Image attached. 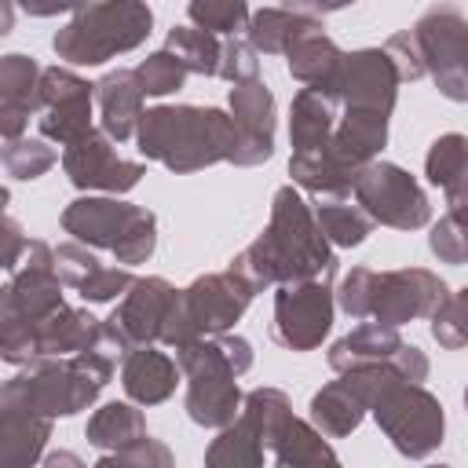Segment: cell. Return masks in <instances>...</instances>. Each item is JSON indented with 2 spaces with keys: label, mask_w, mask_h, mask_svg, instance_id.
Wrapping results in <instances>:
<instances>
[{
  "label": "cell",
  "mask_w": 468,
  "mask_h": 468,
  "mask_svg": "<svg viewBox=\"0 0 468 468\" xmlns=\"http://www.w3.org/2000/svg\"><path fill=\"white\" fill-rule=\"evenodd\" d=\"M55 267H58L62 285H69V289H77V292L102 271V263L95 260V252H88V245H80V241L58 245V249H55Z\"/></svg>",
  "instance_id": "obj_42"
},
{
  "label": "cell",
  "mask_w": 468,
  "mask_h": 468,
  "mask_svg": "<svg viewBox=\"0 0 468 468\" xmlns=\"http://www.w3.org/2000/svg\"><path fill=\"white\" fill-rule=\"evenodd\" d=\"M84 435L95 450L117 453L146 435V417H143V410H135V402H106L88 417Z\"/></svg>",
  "instance_id": "obj_32"
},
{
  "label": "cell",
  "mask_w": 468,
  "mask_h": 468,
  "mask_svg": "<svg viewBox=\"0 0 468 468\" xmlns=\"http://www.w3.org/2000/svg\"><path fill=\"white\" fill-rule=\"evenodd\" d=\"M186 18H190L197 29L212 33V37H219V33H230V37H234L238 29L249 26L252 11H249L241 0H194V4L186 7Z\"/></svg>",
  "instance_id": "obj_37"
},
{
  "label": "cell",
  "mask_w": 468,
  "mask_h": 468,
  "mask_svg": "<svg viewBox=\"0 0 468 468\" xmlns=\"http://www.w3.org/2000/svg\"><path fill=\"white\" fill-rule=\"evenodd\" d=\"M165 51H172L186 73H201V77H219V58H223V40L197 29V26H172Z\"/></svg>",
  "instance_id": "obj_34"
},
{
  "label": "cell",
  "mask_w": 468,
  "mask_h": 468,
  "mask_svg": "<svg viewBox=\"0 0 468 468\" xmlns=\"http://www.w3.org/2000/svg\"><path fill=\"white\" fill-rule=\"evenodd\" d=\"M428 468H450V464H428Z\"/></svg>",
  "instance_id": "obj_51"
},
{
  "label": "cell",
  "mask_w": 468,
  "mask_h": 468,
  "mask_svg": "<svg viewBox=\"0 0 468 468\" xmlns=\"http://www.w3.org/2000/svg\"><path fill=\"white\" fill-rule=\"evenodd\" d=\"M143 157L165 165L176 176L201 172L234 154V121L216 106H154L139 124Z\"/></svg>",
  "instance_id": "obj_2"
},
{
  "label": "cell",
  "mask_w": 468,
  "mask_h": 468,
  "mask_svg": "<svg viewBox=\"0 0 468 468\" xmlns=\"http://www.w3.org/2000/svg\"><path fill=\"white\" fill-rule=\"evenodd\" d=\"M314 219L325 234L329 245H340V249H351V245H362L373 230V219L366 216V208L347 197L340 201H314Z\"/></svg>",
  "instance_id": "obj_35"
},
{
  "label": "cell",
  "mask_w": 468,
  "mask_h": 468,
  "mask_svg": "<svg viewBox=\"0 0 468 468\" xmlns=\"http://www.w3.org/2000/svg\"><path fill=\"white\" fill-rule=\"evenodd\" d=\"M388 143V117L384 113H373V110H340V121H336V132L325 146V161H333L340 172H347L351 179L377 161V154L384 150Z\"/></svg>",
  "instance_id": "obj_22"
},
{
  "label": "cell",
  "mask_w": 468,
  "mask_h": 468,
  "mask_svg": "<svg viewBox=\"0 0 468 468\" xmlns=\"http://www.w3.org/2000/svg\"><path fill=\"white\" fill-rule=\"evenodd\" d=\"M102 322L80 307H58L37 325L26 329H0V355L11 366H33L40 358H69L80 351L99 347Z\"/></svg>",
  "instance_id": "obj_10"
},
{
  "label": "cell",
  "mask_w": 468,
  "mask_h": 468,
  "mask_svg": "<svg viewBox=\"0 0 468 468\" xmlns=\"http://www.w3.org/2000/svg\"><path fill=\"white\" fill-rule=\"evenodd\" d=\"M44 468H88L73 450H51L48 457H44Z\"/></svg>",
  "instance_id": "obj_48"
},
{
  "label": "cell",
  "mask_w": 468,
  "mask_h": 468,
  "mask_svg": "<svg viewBox=\"0 0 468 468\" xmlns=\"http://www.w3.org/2000/svg\"><path fill=\"white\" fill-rule=\"evenodd\" d=\"M241 417L256 428V435L263 439V446L271 450L278 442V435L285 431V424L292 420V406H289V395L282 388H252L245 395V406H241Z\"/></svg>",
  "instance_id": "obj_36"
},
{
  "label": "cell",
  "mask_w": 468,
  "mask_h": 468,
  "mask_svg": "<svg viewBox=\"0 0 468 468\" xmlns=\"http://www.w3.org/2000/svg\"><path fill=\"white\" fill-rule=\"evenodd\" d=\"M40 77H44V69L29 55L11 51L0 58V132L7 143L22 139L29 117L44 113Z\"/></svg>",
  "instance_id": "obj_21"
},
{
  "label": "cell",
  "mask_w": 468,
  "mask_h": 468,
  "mask_svg": "<svg viewBox=\"0 0 468 468\" xmlns=\"http://www.w3.org/2000/svg\"><path fill=\"white\" fill-rule=\"evenodd\" d=\"M263 439L256 435V428L238 417L230 428H223L208 450H205V468H263Z\"/></svg>",
  "instance_id": "obj_33"
},
{
  "label": "cell",
  "mask_w": 468,
  "mask_h": 468,
  "mask_svg": "<svg viewBox=\"0 0 468 468\" xmlns=\"http://www.w3.org/2000/svg\"><path fill=\"white\" fill-rule=\"evenodd\" d=\"M464 406H468V388H464Z\"/></svg>",
  "instance_id": "obj_52"
},
{
  "label": "cell",
  "mask_w": 468,
  "mask_h": 468,
  "mask_svg": "<svg viewBox=\"0 0 468 468\" xmlns=\"http://www.w3.org/2000/svg\"><path fill=\"white\" fill-rule=\"evenodd\" d=\"M132 285H135V278H132L128 267H102V271L80 289V300H88V303H110V300L124 296Z\"/></svg>",
  "instance_id": "obj_45"
},
{
  "label": "cell",
  "mask_w": 468,
  "mask_h": 468,
  "mask_svg": "<svg viewBox=\"0 0 468 468\" xmlns=\"http://www.w3.org/2000/svg\"><path fill=\"white\" fill-rule=\"evenodd\" d=\"M110 377H113V358L91 347L69 358H40L26 366L4 384L0 399L55 420L88 410L99 399V391L110 384Z\"/></svg>",
  "instance_id": "obj_5"
},
{
  "label": "cell",
  "mask_w": 468,
  "mask_h": 468,
  "mask_svg": "<svg viewBox=\"0 0 468 468\" xmlns=\"http://www.w3.org/2000/svg\"><path fill=\"white\" fill-rule=\"evenodd\" d=\"M230 121H234V154L230 165L252 168L274 154V95L263 80L230 88Z\"/></svg>",
  "instance_id": "obj_20"
},
{
  "label": "cell",
  "mask_w": 468,
  "mask_h": 468,
  "mask_svg": "<svg viewBox=\"0 0 468 468\" xmlns=\"http://www.w3.org/2000/svg\"><path fill=\"white\" fill-rule=\"evenodd\" d=\"M380 373L384 366H362V369L340 373V380H329L322 391L311 395V424L329 439L351 435L369 413Z\"/></svg>",
  "instance_id": "obj_19"
},
{
  "label": "cell",
  "mask_w": 468,
  "mask_h": 468,
  "mask_svg": "<svg viewBox=\"0 0 468 468\" xmlns=\"http://www.w3.org/2000/svg\"><path fill=\"white\" fill-rule=\"evenodd\" d=\"M179 289H172L165 278H135V285L124 292V300L113 307V314L102 322L99 333V347L102 355H110L113 362L128 358L135 347H146L154 340H161V325L165 314L172 307Z\"/></svg>",
  "instance_id": "obj_11"
},
{
  "label": "cell",
  "mask_w": 468,
  "mask_h": 468,
  "mask_svg": "<svg viewBox=\"0 0 468 468\" xmlns=\"http://www.w3.org/2000/svg\"><path fill=\"white\" fill-rule=\"evenodd\" d=\"M95 102H99V121L102 132L113 143H128L132 135H139L143 124V88L135 69H110L95 80Z\"/></svg>",
  "instance_id": "obj_23"
},
{
  "label": "cell",
  "mask_w": 468,
  "mask_h": 468,
  "mask_svg": "<svg viewBox=\"0 0 468 468\" xmlns=\"http://www.w3.org/2000/svg\"><path fill=\"white\" fill-rule=\"evenodd\" d=\"M256 55H260V51H256L249 40H241V37L223 40L219 77L230 80L234 88H238V84H249V80H260V58H256Z\"/></svg>",
  "instance_id": "obj_43"
},
{
  "label": "cell",
  "mask_w": 468,
  "mask_h": 468,
  "mask_svg": "<svg viewBox=\"0 0 468 468\" xmlns=\"http://www.w3.org/2000/svg\"><path fill=\"white\" fill-rule=\"evenodd\" d=\"M431 336L439 347L457 351L468 344V285L461 292H450V300L431 318Z\"/></svg>",
  "instance_id": "obj_41"
},
{
  "label": "cell",
  "mask_w": 468,
  "mask_h": 468,
  "mask_svg": "<svg viewBox=\"0 0 468 468\" xmlns=\"http://www.w3.org/2000/svg\"><path fill=\"white\" fill-rule=\"evenodd\" d=\"M424 69L450 102H468V18L453 4L428 7L413 26Z\"/></svg>",
  "instance_id": "obj_12"
},
{
  "label": "cell",
  "mask_w": 468,
  "mask_h": 468,
  "mask_svg": "<svg viewBox=\"0 0 468 468\" xmlns=\"http://www.w3.org/2000/svg\"><path fill=\"white\" fill-rule=\"evenodd\" d=\"M55 161L58 154L44 139H15L4 146V168L11 179H40Z\"/></svg>",
  "instance_id": "obj_40"
},
{
  "label": "cell",
  "mask_w": 468,
  "mask_h": 468,
  "mask_svg": "<svg viewBox=\"0 0 468 468\" xmlns=\"http://www.w3.org/2000/svg\"><path fill=\"white\" fill-rule=\"evenodd\" d=\"M62 168L77 190H106V194H124L132 190L146 168L143 161H124L113 150V139L102 128H91L84 139L62 150Z\"/></svg>",
  "instance_id": "obj_18"
},
{
  "label": "cell",
  "mask_w": 468,
  "mask_h": 468,
  "mask_svg": "<svg viewBox=\"0 0 468 468\" xmlns=\"http://www.w3.org/2000/svg\"><path fill=\"white\" fill-rule=\"evenodd\" d=\"M322 11L311 4H289V7H260L252 11L249 26H245V40L260 51V55H289V48L322 29Z\"/></svg>",
  "instance_id": "obj_24"
},
{
  "label": "cell",
  "mask_w": 468,
  "mask_h": 468,
  "mask_svg": "<svg viewBox=\"0 0 468 468\" xmlns=\"http://www.w3.org/2000/svg\"><path fill=\"white\" fill-rule=\"evenodd\" d=\"M179 384V362L157 351L154 344L135 347L121 366V388L135 406H157L165 402Z\"/></svg>",
  "instance_id": "obj_27"
},
{
  "label": "cell",
  "mask_w": 468,
  "mask_h": 468,
  "mask_svg": "<svg viewBox=\"0 0 468 468\" xmlns=\"http://www.w3.org/2000/svg\"><path fill=\"white\" fill-rule=\"evenodd\" d=\"M62 230L73 241L113 252L117 263L135 267L146 263L157 249V219L154 212L128 205L121 197H77L62 212Z\"/></svg>",
  "instance_id": "obj_7"
},
{
  "label": "cell",
  "mask_w": 468,
  "mask_h": 468,
  "mask_svg": "<svg viewBox=\"0 0 468 468\" xmlns=\"http://www.w3.org/2000/svg\"><path fill=\"white\" fill-rule=\"evenodd\" d=\"M29 249V238H22V227L15 223V216L4 219V271H18V252Z\"/></svg>",
  "instance_id": "obj_47"
},
{
  "label": "cell",
  "mask_w": 468,
  "mask_h": 468,
  "mask_svg": "<svg viewBox=\"0 0 468 468\" xmlns=\"http://www.w3.org/2000/svg\"><path fill=\"white\" fill-rule=\"evenodd\" d=\"M428 249L442 263H468V205L450 208L428 234Z\"/></svg>",
  "instance_id": "obj_38"
},
{
  "label": "cell",
  "mask_w": 468,
  "mask_h": 468,
  "mask_svg": "<svg viewBox=\"0 0 468 468\" xmlns=\"http://www.w3.org/2000/svg\"><path fill=\"white\" fill-rule=\"evenodd\" d=\"M336 292L329 282H292L274 292V340L289 351H314L333 325Z\"/></svg>",
  "instance_id": "obj_15"
},
{
  "label": "cell",
  "mask_w": 468,
  "mask_h": 468,
  "mask_svg": "<svg viewBox=\"0 0 468 468\" xmlns=\"http://www.w3.org/2000/svg\"><path fill=\"white\" fill-rule=\"evenodd\" d=\"M424 176L431 186H442L450 208L468 205V139L461 132L439 135L424 157Z\"/></svg>",
  "instance_id": "obj_29"
},
{
  "label": "cell",
  "mask_w": 468,
  "mask_h": 468,
  "mask_svg": "<svg viewBox=\"0 0 468 468\" xmlns=\"http://www.w3.org/2000/svg\"><path fill=\"white\" fill-rule=\"evenodd\" d=\"M179 373L186 377V417L201 428H230L241 417L245 395L238 377L252 366L249 340L234 333L205 336L176 351Z\"/></svg>",
  "instance_id": "obj_3"
},
{
  "label": "cell",
  "mask_w": 468,
  "mask_h": 468,
  "mask_svg": "<svg viewBox=\"0 0 468 468\" xmlns=\"http://www.w3.org/2000/svg\"><path fill=\"white\" fill-rule=\"evenodd\" d=\"M62 307V278L55 267V249L29 241L22 267L11 274L0 296V329H26Z\"/></svg>",
  "instance_id": "obj_14"
},
{
  "label": "cell",
  "mask_w": 468,
  "mask_h": 468,
  "mask_svg": "<svg viewBox=\"0 0 468 468\" xmlns=\"http://www.w3.org/2000/svg\"><path fill=\"white\" fill-rule=\"evenodd\" d=\"M369 413L377 417V424L391 439V446L410 461L431 457L442 446V428H446L442 402L424 384L402 380L395 369L380 380Z\"/></svg>",
  "instance_id": "obj_9"
},
{
  "label": "cell",
  "mask_w": 468,
  "mask_h": 468,
  "mask_svg": "<svg viewBox=\"0 0 468 468\" xmlns=\"http://www.w3.org/2000/svg\"><path fill=\"white\" fill-rule=\"evenodd\" d=\"M252 296H256V289L245 278H238L234 271L194 278L186 289L176 292V300L165 314V325H161V344L179 351L194 340L227 333L245 314Z\"/></svg>",
  "instance_id": "obj_8"
},
{
  "label": "cell",
  "mask_w": 468,
  "mask_h": 468,
  "mask_svg": "<svg viewBox=\"0 0 468 468\" xmlns=\"http://www.w3.org/2000/svg\"><path fill=\"white\" fill-rule=\"evenodd\" d=\"M271 450H274V468H344L333 446L322 439V431L300 417L285 424V431Z\"/></svg>",
  "instance_id": "obj_31"
},
{
  "label": "cell",
  "mask_w": 468,
  "mask_h": 468,
  "mask_svg": "<svg viewBox=\"0 0 468 468\" xmlns=\"http://www.w3.org/2000/svg\"><path fill=\"white\" fill-rule=\"evenodd\" d=\"M7 26H11V4L0 7V33H7Z\"/></svg>",
  "instance_id": "obj_50"
},
{
  "label": "cell",
  "mask_w": 468,
  "mask_h": 468,
  "mask_svg": "<svg viewBox=\"0 0 468 468\" xmlns=\"http://www.w3.org/2000/svg\"><path fill=\"white\" fill-rule=\"evenodd\" d=\"M399 84H402V77H399L395 62L388 58V51L384 48H362V51L344 55L329 95L340 102V110H373V113L391 117L395 99H399Z\"/></svg>",
  "instance_id": "obj_16"
},
{
  "label": "cell",
  "mask_w": 468,
  "mask_h": 468,
  "mask_svg": "<svg viewBox=\"0 0 468 468\" xmlns=\"http://www.w3.org/2000/svg\"><path fill=\"white\" fill-rule=\"evenodd\" d=\"M351 194L373 223H384V227H395V230H417L431 219V205H428V194L420 190V183L391 161L366 165L355 176Z\"/></svg>",
  "instance_id": "obj_13"
},
{
  "label": "cell",
  "mask_w": 468,
  "mask_h": 468,
  "mask_svg": "<svg viewBox=\"0 0 468 468\" xmlns=\"http://www.w3.org/2000/svg\"><path fill=\"white\" fill-rule=\"evenodd\" d=\"M230 271L245 278L256 292L271 285H292V282H333L336 252L329 249L314 219V208L300 197V190L282 186L271 201L267 230L234 256Z\"/></svg>",
  "instance_id": "obj_1"
},
{
  "label": "cell",
  "mask_w": 468,
  "mask_h": 468,
  "mask_svg": "<svg viewBox=\"0 0 468 468\" xmlns=\"http://www.w3.org/2000/svg\"><path fill=\"white\" fill-rule=\"evenodd\" d=\"M340 121V102L329 91L318 88H300L289 110V139L296 157H318L325 154L333 132Z\"/></svg>",
  "instance_id": "obj_25"
},
{
  "label": "cell",
  "mask_w": 468,
  "mask_h": 468,
  "mask_svg": "<svg viewBox=\"0 0 468 468\" xmlns=\"http://www.w3.org/2000/svg\"><path fill=\"white\" fill-rule=\"evenodd\" d=\"M446 300H450L446 282L424 267H399V271L351 267V274H344L336 289V303L347 318H373L391 329L413 318H435Z\"/></svg>",
  "instance_id": "obj_4"
},
{
  "label": "cell",
  "mask_w": 468,
  "mask_h": 468,
  "mask_svg": "<svg viewBox=\"0 0 468 468\" xmlns=\"http://www.w3.org/2000/svg\"><path fill=\"white\" fill-rule=\"evenodd\" d=\"M135 77H139V88L143 95H168V91H179L183 80H186V66L172 55V51H154L146 55L139 66H135Z\"/></svg>",
  "instance_id": "obj_39"
},
{
  "label": "cell",
  "mask_w": 468,
  "mask_h": 468,
  "mask_svg": "<svg viewBox=\"0 0 468 468\" xmlns=\"http://www.w3.org/2000/svg\"><path fill=\"white\" fill-rule=\"evenodd\" d=\"M154 29V11L135 0L80 4L55 33L51 48L69 66H99L113 55L139 48Z\"/></svg>",
  "instance_id": "obj_6"
},
{
  "label": "cell",
  "mask_w": 468,
  "mask_h": 468,
  "mask_svg": "<svg viewBox=\"0 0 468 468\" xmlns=\"http://www.w3.org/2000/svg\"><path fill=\"white\" fill-rule=\"evenodd\" d=\"M51 439V420L0 399V468H33Z\"/></svg>",
  "instance_id": "obj_26"
},
{
  "label": "cell",
  "mask_w": 468,
  "mask_h": 468,
  "mask_svg": "<svg viewBox=\"0 0 468 468\" xmlns=\"http://www.w3.org/2000/svg\"><path fill=\"white\" fill-rule=\"evenodd\" d=\"M91 99H95V84L80 80L73 69L48 66L40 77V102H44V113L37 117L40 135L55 139L58 146H73L77 139H84L91 132Z\"/></svg>",
  "instance_id": "obj_17"
},
{
  "label": "cell",
  "mask_w": 468,
  "mask_h": 468,
  "mask_svg": "<svg viewBox=\"0 0 468 468\" xmlns=\"http://www.w3.org/2000/svg\"><path fill=\"white\" fill-rule=\"evenodd\" d=\"M384 51H388V58L395 62V69H399L402 80H420V77H428L413 29H399V33H391L388 44H384Z\"/></svg>",
  "instance_id": "obj_44"
},
{
  "label": "cell",
  "mask_w": 468,
  "mask_h": 468,
  "mask_svg": "<svg viewBox=\"0 0 468 468\" xmlns=\"http://www.w3.org/2000/svg\"><path fill=\"white\" fill-rule=\"evenodd\" d=\"M117 461H121L124 468H176L172 450H168L161 439H150V435H143L139 442L117 450Z\"/></svg>",
  "instance_id": "obj_46"
},
{
  "label": "cell",
  "mask_w": 468,
  "mask_h": 468,
  "mask_svg": "<svg viewBox=\"0 0 468 468\" xmlns=\"http://www.w3.org/2000/svg\"><path fill=\"white\" fill-rule=\"evenodd\" d=\"M285 58H289V73H292V80H300L303 88L329 91L333 80H336V73H340L344 51H340L322 29H314V33L300 37V40L289 48Z\"/></svg>",
  "instance_id": "obj_30"
},
{
  "label": "cell",
  "mask_w": 468,
  "mask_h": 468,
  "mask_svg": "<svg viewBox=\"0 0 468 468\" xmlns=\"http://www.w3.org/2000/svg\"><path fill=\"white\" fill-rule=\"evenodd\" d=\"M402 347L406 340L399 336V329L380 325V322H362L329 347V366L336 373H351L362 366H391Z\"/></svg>",
  "instance_id": "obj_28"
},
{
  "label": "cell",
  "mask_w": 468,
  "mask_h": 468,
  "mask_svg": "<svg viewBox=\"0 0 468 468\" xmlns=\"http://www.w3.org/2000/svg\"><path fill=\"white\" fill-rule=\"evenodd\" d=\"M91 468H124V464L117 461V453H106V457H99V461H95Z\"/></svg>",
  "instance_id": "obj_49"
}]
</instances>
